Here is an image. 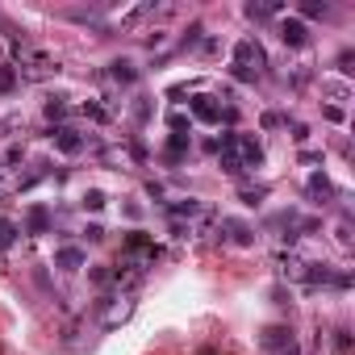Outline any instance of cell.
I'll list each match as a JSON object with an SVG mask.
<instances>
[{
  "label": "cell",
  "mask_w": 355,
  "mask_h": 355,
  "mask_svg": "<svg viewBox=\"0 0 355 355\" xmlns=\"http://www.w3.org/2000/svg\"><path fill=\"white\" fill-rule=\"evenodd\" d=\"M96 313H101V326L105 330H117L121 322H130V313H134V301L121 293V297H101L96 301Z\"/></svg>",
  "instance_id": "obj_1"
},
{
  "label": "cell",
  "mask_w": 355,
  "mask_h": 355,
  "mask_svg": "<svg viewBox=\"0 0 355 355\" xmlns=\"http://www.w3.org/2000/svg\"><path fill=\"white\" fill-rule=\"evenodd\" d=\"M59 71V63L42 51H21V67H17V80H51Z\"/></svg>",
  "instance_id": "obj_2"
},
{
  "label": "cell",
  "mask_w": 355,
  "mask_h": 355,
  "mask_svg": "<svg viewBox=\"0 0 355 355\" xmlns=\"http://www.w3.org/2000/svg\"><path fill=\"white\" fill-rule=\"evenodd\" d=\"M218 226L226 230V243H234V247H255V226L251 222H243V218H218Z\"/></svg>",
  "instance_id": "obj_3"
},
{
  "label": "cell",
  "mask_w": 355,
  "mask_h": 355,
  "mask_svg": "<svg viewBox=\"0 0 355 355\" xmlns=\"http://www.w3.org/2000/svg\"><path fill=\"white\" fill-rule=\"evenodd\" d=\"M234 63H239V67H255V71H259V67L268 63V55H263V46H259L255 38H239V42H234Z\"/></svg>",
  "instance_id": "obj_4"
},
{
  "label": "cell",
  "mask_w": 355,
  "mask_h": 355,
  "mask_svg": "<svg viewBox=\"0 0 355 355\" xmlns=\"http://www.w3.org/2000/svg\"><path fill=\"white\" fill-rule=\"evenodd\" d=\"M51 142H55V150H63V155H80V150H84V134L71 130V125H55V130H51Z\"/></svg>",
  "instance_id": "obj_5"
},
{
  "label": "cell",
  "mask_w": 355,
  "mask_h": 355,
  "mask_svg": "<svg viewBox=\"0 0 355 355\" xmlns=\"http://www.w3.org/2000/svg\"><path fill=\"white\" fill-rule=\"evenodd\" d=\"M234 150H239L243 167H263V146H259V138H251V134H234Z\"/></svg>",
  "instance_id": "obj_6"
},
{
  "label": "cell",
  "mask_w": 355,
  "mask_h": 355,
  "mask_svg": "<svg viewBox=\"0 0 355 355\" xmlns=\"http://www.w3.org/2000/svg\"><path fill=\"white\" fill-rule=\"evenodd\" d=\"M280 42H284V46H293V51H301V46L309 42L305 21H301V17H284V21H280Z\"/></svg>",
  "instance_id": "obj_7"
},
{
  "label": "cell",
  "mask_w": 355,
  "mask_h": 355,
  "mask_svg": "<svg viewBox=\"0 0 355 355\" xmlns=\"http://www.w3.org/2000/svg\"><path fill=\"white\" fill-rule=\"evenodd\" d=\"M55 268L59 272H80V268H88V251L84 247H59L55 251Z\"/></svg>",
  "instance_id": "obj_8"
},
{
  "label": "cell",
  "mask_w": 355,
  "mask_h": 355,
  "mask_svg": "<svg viewBox=\"0 0 355 355\" xmlns=\"http://www.w3.org/2000/svg\"><path fill=\"white\" fill-rule=\"evenodd\" d=\"M189 113H193L197 121H205V125H218L222 105H214V96H193V101H189Z\"/></svg>",
  "instance_id": "obj_9"
},
{
  "label": "cell",
  "mask_w": 355,
  "mask_h": 355,
  "mask_svg": "<svg viewBox=\"0 0 355 355\" xmlns=\"http://www.w3.org/2000/svg\"><path fill=\"white\" fill-rule=\"evenodd\" d=\"M109 80L121 84V88L138 84V67H134V59H113V63H109Z\"/></svg>",
  "instance_id": "obj_10"
},
{
  "label": "cell",
  "mask_w": 355,
  "mask_h": 355,
  "mask_svg": "<svg viewBox=\"0 0 355 355\" xmlns=\"http://www.w3.org/2000/svg\"><path fill=\"white\" fill-rule=\"evenodd\" d=\"M288 343H293V330H288V326H268V330L259 334V347H263V351H284Z\"/></svg>",
  "instance_id": "obj_11"
},
{
  "label": "cell",
  "mask_w": 355,
  "mask_h": 355,
  "mask_svg": "<svg viewBox=\"0 0 355 355\" xmlns=\"http://www.w3.org/2000/svg\"><path fill=\"white\" fill-rule=\"evenodd\" d=\"M322 96L347 101V96H351V80H343V76H322Z\"/></svg>",
  "instance_id": "obj_12"
},
{
  "label": "cell",
  "mask_w": 355,
  "mask_h": 355,
  "mask_svg": "<svg viewBox=\"0 0 355 355\" xmlns=\"http://www.w3.org/2000/svg\"><path fill=\"white\" fill-rule=\"evenodd\" d=\"M26 230H30V234H46V230H51V209H46V205H30Z\"/></svg>",
  "instance_id": "obj_13"
},
{
  "label": "cell",
  "mask_w": 355,
  "mask_h": 355,
  "mask_svg": "<svg viewBox=\"0 0 355 355\" xmlns=\"http://www.w3.org/2000/svg\"><path fill=\"white\" fill-rule=\"evenodd\" d=\"M189 150H193V138H189V134H171V138H167V146H163V155H167L171 163H180Z\"/></svg>",
  "instance_id": "obj_14"
},
{
  "label": "cell",
  "mask_w": 355,
  "mask_h": 355,
  "mask_svg": "<svg viewBox=\"0 0 355 355\" xmlns=\"http://www.w3.org/2000/svg\"><path fill=\"white\" fill-rule=\"evenodd\" d=\"M305 189H309V197H334V184H330L326 171H313L309 180H305Z\"/></svg>",
  "instance_id": "obj_15"
},
{
  "label": "cell",
  "mask_w": 355,
  "mask_h": 355,
  "mask_svg": "<svg viewBox=\"0 0 355 355\" xmlns=\"http://www.w3.org/2000/svg\"><path fill=\"white\" fill-rule=\"evenodd\" d=\"M80 205H84V209H88V214H101V209H105V205H109V197H105V193H101V189H88V193H84V197H80Z\"/></svg>",
  "instance_id": "obj_16"
},
{
  "label": "cell",
  "mask_w": 355,
  "mask_h": 355,
  "mask_svg": "<svg viewBox=\"0 0 355 355\" xmlns=\"http://www.w3.org/2000/svg\"><path fill=\"white\" fill-rule=\"evenodd\" d=\"M88 284H96V288H109V284H113V268H101V263H92V268H88Z\"/></svg>",
  "instance_id": "obj_17"
},
{
  "label": "cell",
  "mask_w": 355,
  "mask_h": 355,
  "mask_svg": "<svg viewBox=\"0 0 355 355\" xmlns=\"http://www.w3.org/2000/svg\"><path fill=\"white\" fill-rule=\"evenodd\" d=\"M243 13H247V17H251V21H268V17H272V13H280V5H247V9H243Z\"/></svg>",
  "instance_id": "obj_18"
},
{
  "label": "cell",
  "mask_w": 355,
  "mask_h": 355,
  "mask_svg": "<svg viewBox=\"0 0 355 355\" xmlns=\"http://www.w3.org/2000/svg\"><path fill=\"white\" fill-rule=\"evenodd\" d=\"M201 34H205V26H201V21H193V26L184 30V38H180V46H184V51H193V46H201Z\"/></svg>",
  "instance_id": "obj_19"
},
{
  "label": "cell",
  "mask_w": 355,
  "mask_h": 355,
  "mask_svg": "<svg viewBox=\"0 0 355 355\" xmlns=\"http://www.w3.org/2000/svg\"><path fill=\"white\" fill-rule=\"evenodd\" d=\"M26 159V146L21 142H13V146H5V155H0V163H5V167H17Z\"/></svg>",
  "instance_id": "obj_20"
},
{
  "label": "cell",
  "mask_w": 355,
  "mask_h": 355,
  "mask_svg": "<svg viewBox=\"0 0 355 355\" xmlns=\"http://www.w3.org/2000/svg\"><path fill=\"white\" fill-rule=\"evenodd\" d=\"M13 243H17V226H13L9 218H0V251L13 247Z\"/></svg>",
  "instance_id": "obj_21"
},
{
  "label": "cell",
  "mask_w": 355,
  "mask_h": 355,
  "mask_svg": "<svg viewBox=\"0 0 355 355\" xmlns=\"http://www.w3.org/2000/svg\"><path fill=\"white\" fill-rule=\"evenodd\" d=\"M46 117H51V121H63V117H67V101H63V96H51V101H46Z\"/></svg>",
  "instance_id": "obj_22"
},
{
  "label": "cell",
  "mask_w": 355,
  "mask_h": 355,
  "mask_svg": "<svg viewBox=\"0 0 355 355\" xmlns=\"http://www.w3.org/2000/svg\"><path fill=\"white\" fill-rule=\"evenodd\" d=\"M239 197H243V205H259V201H263V197H268V184H255V189H251V184H247V189H243V193H239Z\"/></svg>",
  "instance_id": "obj_23"
},
{
  "label": "cell",
  "mask_w": 355,
  "mask_h": 355,
  "mask_svg": "<svg viewBox=\"0 0 355 355\" xmlns=\"http://www.w3.org/2000/svg\"><path fill=\"white\" fill-rule=\"evenodd\" d=\"M230 76H234L239 84H255V80H259V71H255V67H239V63H230Z\"/></svg>",
  "instance_id": "obj_24"
},
{
  "label": "cell",
  "mask_w": 355,
  "mask_h": 355,
  "mask_svg": "<svg viewBox=\"0 0 355 355\" xmlns=\"http://www.w3.org/2000/svg\"><path fill=\"white\" fill-rule=\"evenodd\" d=\"M84 117H92L96 125H105V121H109V109H105V105H96V101H88V105H84Z\"/></svg>",
  "instance_id": "obj_25"
},
{
  "label": "cell",
  "mask_w": 355,
  "mask_h": 355,
  "mask_svg": "<svg viewBox=\"0 0 355 355\" xmlns=\"http://www.w3.org/2000/svg\"><path fill=\"white\" fill-rule=\"evenodd\" d=\"M330 13V5H322V0H305L301 5V17H326Z\"/></svg>",
  "instance_id": "obj_26"
},
{
  "label": "cell",
  "mask_w": 355,
  "mask_h": 355,
  "mask_svg": "<svg viewBox=\"0 0 355 355\" xmlns=\"http://www.w3.org/2000/svg\"><path fill=\"white\" fill-rule=\"evenodd\" d=\"M146 13H150V9H146V5H138V9H130V13H125V17H121V30H134V26H138V21H142V17H146Z\"/></svg>",
  "instance_id": "obj_27"
},
{
  "label": "cell",
  "mask_w": 355,
  "mask_h": 355,
  "mask_svg": "<svg viewBox=\"0 0 355 355\" xmlns=\"http://www.w3.org/2000/svg\"><path fill=\"white\" fill-rule=\"evenodd\" d=\"M134 121H138V125H146V121H150V101H146V96H138V101H134Z\"/></svg>",
  "instance_id": "obj_28"
},
{
  "label": "cell",
  "mask_w": 355,
  "mask_h": 355,
  "mask_svg": "<svg viewBox=\"0 0 355 355\" xmlns=\"http://www.w3.org/2000/svg\"><path fill=\"white\" fill-rule=\"evenodd\" d=\"M17 88V67H0V92H13Z\"/></svg>",
  "instance_id": "obj_29"
},
{
  "label": "cell",
  "mask_w": 355,
  "mask_h": 355,
  "mask_svg": "<svg viewBox=\"0 0 355 355\" xmlns=\"http://www.w3.org/2000/svg\"><path fill=\"white\" fill-rule=\"evenodd\" d=\"M322 113H326V121H334V125H343V121H347V113H343V105H326Z\"/></svg>",
  "instance_id": "obj_30"
},
{
  "label": "cell",
  "mask_w": 355,
  "mask_h": 355,
  "mask_svg": "<svg viewBox=\"0 0 355 355\" xmlns=\"http://www.w3.org/2000/svg\"><path fill=\"white\" fill-rule=\"evenodd\" d=\"M334 239H338V247H351V226L338 222V226H334Z\"/></svg>",
  "instance_id": "obj_31"
},
{
  "label": "cell",
  "mask_w": 355,
  "mask_h": 355,
  "mask_svg": "<svg viewBox=\"0 0 355 355\" xmlns=\"http://www.w3.org/2000/svg\"><path fill=\"white\" fill-rule=\"evenodd\" d=\"M288 130H293V138H297V142H309V125H305V121H293Z\"/></svg>",
  "instance_id": "obj_32"
},
{
  "label": "cell",
  "mask_w": 355,
  "mask_h": 355,
  "mask_svg": "<svg viewBox=\"0 0 355 355\" xmlns=\"http://www.w3.org/2000/svg\"><path fill=\"white\" fill-rule=\"evenodd\" d=\"M84 239H88V243H101V239H105V226H96V222L84 226Z\"/></svg>",
  "instance_id": "obj_33"
},
{
  "label": "cell",
  "mask_w": 355,
  "mask_h": 355,
  "mask_svg": "<svg viewBox=\"0 0 355 355\" xmlns=\"http://www.w3.org/2000/svg\"><path fill=\"white\" fill-rule=\"evenodd\" d=\"M167 125H171L175 134H184V130H189V117H184V113H171V121H167Z\"/></svg>",
  "instance_id": "obj_34"
},
{
  "label": "cell",
  "mask_w": 355,
  "mask_h": 355,
  "mask_svg": "<svg viewBox=\"0 0 355 355\" xmlns=\"http://www.w3.org/2000/svg\"><path fill=\"white\" fill-rule=\"evenodd\" d=\"M146 46H150V51H155V46H167V34H163V30H155V34L146 38Z\"/></svg>",
  "instance_id": "obj_35"
},
{
  "label": "cell",
  "mask_w": 355,
  "mask_h": 355,
  "mask_svg": "<svg viewBox=\"0 0 355 355\" xmlns=\"http://www.w3.org/2000/svg\"><path fill=\"white\" fill-rule=\"evenodd\" d=\"M259 125H263V130H276V125H280V113H263Z\"/></svg>",
  "instance_id": "obj_36"
},
{
  "label": "cell",
  "mask_w": 355,
  "mask_h": 355,
  "mask_svg": "<svg viewBox=\"0 0 355 355\" xmlns=\"http://www.w3.org/2000/svg\"><path fill=\"white\" fill-rule=\"evenodd\" d=\"M334 347H338V351H347V347H351V338H347V330H334Z\"/></svg>",
  "instance_id": "obj_37"
},
{
  "label": "cell",
  "mask_w": 355,
  "mask_h": 355,
  "mask_svg": "<svg viewBox=\"0 0 355 355\" xmlns=\"http://www.w3.org/2000/svg\"><path fill=\"white\" fill-rule=\"evenodd\" d=\"M280 355H301V351H297V343H288V347H284Z\"/></svg>",
  "instance_id": "obj_38"
},
{
  "label": "cell",
  "mask_w": 355,
  "mask_h": 355,
  "mask_svg": "<svg viewBox=\"0 0 355 355\" xmlns=\"http://www.w3.org/2000/svg\"><path fill=\"white\" fill-rule=\"evenodd\" d=\"M0 184H5V175H0Z\"/></svg>",
  "instance_id": "obj_39"
}]
</instances>
